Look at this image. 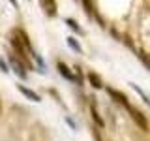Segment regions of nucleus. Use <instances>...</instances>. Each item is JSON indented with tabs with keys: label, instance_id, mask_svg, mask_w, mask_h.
I'll return each instance as SVG.
<instances>
[{
	"label": "nucleus",
	"instance_id": "obj_1",
	"mask_svg": "<svg viewBox=\"0 0 150 141\" xmlns=\"http://www.w3.org/2000/svg\"><path fill=\"white\" fill-rule=\"evenodd\" d=\"M128 111H129V115L133 117V120L139 124V128H141V130H148V122H146V119H144V115H143V113L137 111L135 107H131V105L128 107Z\"/></svg>",
	"mask_w": 150,
	"mask_h": 141
},
{
	"label": "nucleus",
	"instance_id": "obj_12",
	"mask_svg": "<svg viewBox=\"0 0 150 141\" xmlns=\"http://www.w3.org/2000/svg\"><path fill=\"white\" fill-rule=\"evenodd\" d=\"M90 113H92V119H94V120L98 122V126H103V120L100 119V115H98V111L94 109V107H92V111H90Z\"/></svg>",
	"mask_w": 150,
	"mask_h": 141
},
{
	"label": "nucleus",
	"instance_id": "obj_4",
	"mask_svg": "<svg viewBox=\"0 0 150 141\" xmlns=\"http://www.w3.org/2000/svg\"><path fill=\"white\" fill-rule=\"evenodd\" d=\"M40 4H41L43 11H45L49 17L56 15V0H40Z\"/></svg>",
	"mask_w": 150,
	"mask_h": 141
},
{
	"label": "nucleus",
	"instance_id": "obj_14",
	"mask_svg": "<svg viewBox=\"0 0 150 141\" xmlns=\"http://www.w3.org/2000/svg\"><path fill=\"white\" fill-rule=\"evenodd\" d=\"M0 113H2V102H0Z\"/></svg>",
	"mask_w": 150,
	"mask_h": 141
},
{
	"label": "nucleus",
	"instance_id": "obj_11",
	"mask_svg": "<svg viewBox=\"0 0 150 141\" xmlns=\"http://www.w3.org/2000/svg\"><path fill=\"white\" fill-rule=\"evenodd\" d=\"M83 6H84V11H86V15L88 17H94V9H92V2L90 0H83Z\"/></svg>",
	"mask_w": 150,
	"mask_h": 141
},
{
	"label": "nucleus",
	"instance_id": "obj_9",
	"mask_svg": "<svg viewBox=\"0 0 150 141\" xmlns=\"http://www.w3.org/2000/svg\"><path fill=\"white\" fill-rule=\"evenodd\" d=\"M129 85H131V88H133V90H135V92H137V94H139V96H141V98H143V100H144V102H146V103H148V105H150V98H148V96H146V94H144V92H143V88H139V85H135V83H129Z\"/></svg>",
	"mask_w": 150,
	"mask_h": 141
},
{
	"label": "nucleus",
	"instance_id": "obj_7",
	"mask_svg": "<svg viewBox=\"0 0 150 141\" xmlns=\"http://www.w3.org/2000/svg\"><path fill=\"white\" fill-rule=\"evenodd\" d=\"M66 40H68V45H69V47H71V49L75 51V53H79V55H81V53H83V47H81V43H79V41H77V40H75V38H73V36H69V38H66Z\"/></svg>",
	"mask_w": 150,
	"mask_h": 141
},
{
	"label": "nucleus",
	"instance_id": "obj_13",
	"mask_svg": "<svg viewBox=\"0 0 150 141\" xmlns=\"http://www.w3.org/2000/svg\"><path fill=\"white\" fill-rule=\"evenodd\" d=\"M0 72H4V73H8V72H9V66L4 62V58H0Z\"/></svg>",
	"mask_w": 150,
	"mask_h": 141
},
{
	"label": "nucleus",
	"instance_id": "obj_10",
	"mask_svg": "<svg viewBox=\"0 0 150 141\" xmlns=\"http://www.w3.org/2000/svg\"><path fill=\"white\" fill-rule=\"evenodd\" d=\"M66 25H68L69 28H71V30H73V32H77V34H83V28H81V26H79V25H77V23H75V21H73V19H66Z\"/></svg>",
	"mask_w": 150,
	"mask_h": 141
},
{
	"label": "nucleus",
	"instance_id": "obj_5",
	"mask_svg": "<svg viewBox=\"0 0 150 141\" xmlns=\"http://www.w3.org/2000/svg\"><path fill=\"white\" fill-rule=\"evenodd\" d=\"M17 88H19V92H23V94H25V96L28 98V100H32V102H41L40 94H36L34 90H30V88H26L25 85H17Z\"/></svg>",
	"mask_w": 150,
	"mask_h": 141
},
{
	"label": "nucleus",
	"instance_id": "obj_6",
	"mask_svg": "<svg viewBox=\"0 0 150 141\" xmlns=\"http://www.w3.org/2000/svg\"><path fill=\"white\" fill-rule=\"evenodd\" d=\"M56 68H58V73L62 75V77H66L68 81H75V79H77L71 72H69V68H68V66H66L64 62H58V64H56Z\"/></svg>",
	"mask_w": 150,
	"mask_h": 141
},
{
	"label": "nucleus",
	"instance_id": "obj_8",
	"mask_svg": "<svg viewBox=\"0 0 150 141\" xmlns=\"http://www.w3.org/2000/svg\"><path fill=\"white\" fill-rule=\"evenodd\" d=\"M88 81H90V85H92L94 88H101V87H103L100 75H96V73H88Z\"/></svg>",
	"mask_w": 150,
	"mask_h": 141
},
{
	"label": "nucleus",
	"instance_id": "obj_2",
	"mask_svg": "<svg viewBox=\"0 0 150 141\" xmlns=\"http://www.w3.org/2000/svg\"><path fill=\"white\" fill-rule=\"evenodd\" d=\"M9 66L13 68V72H15L21 79H26V70H25V64L21 62V60H17V56H9Z\"/></svg>",
	"mask_w": 150,
	"mask_h": 141
},
{
	"label": "nucleus",
	"instance_id": "obj_3",
	"mask_svg": "<svg viewBox=\"0 0 150 141\" xmlns=\"http://www.w3.org/2000/svg\"><path fill=\"white\" fill-rule=\"evenodd\" d=\"M105 90H107V94H111V96L115 98V100L118 102V103H122L124 107H129V102H128V96H126V94H122V92H118V90H115V88H109V87H107Z\"/></svg>",
	"mask_w": 150,
	"mask_h": 141
}]
</instances>
